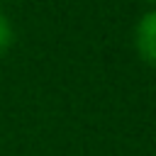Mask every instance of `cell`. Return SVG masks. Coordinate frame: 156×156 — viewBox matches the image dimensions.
Listing matches in <instances>:
<instances>
[{
	"label": "cell",
	"instance_id": "7a4b0ae2",
	"mask_svg": "<svg viewBox=\"0 0 156 156\" xmlns=\"http://www.w3.org/2000/svg\"><path fill=\"white\" fill-rule=\"evenodd\" d=\"M12 44V27L5 15H0V51H5Z\"/></svg>",
	"mask_w": 156,
	"mask_h": 156
},
{
	"label": "cell",
	"instance_id": "6da1fadb",
	"mask_svg": "<svg viewBox=\"0 0 156 156\" xmlns=\"http://www.w3.org/2000/svg\"><path fill=\"white\" fill-rule=\"evenodd\" d=\"M134 44H136L139 56L149 66L156 68V10L146 12L139 20V24L134 29Z\"/></svg>",
	"mask_w": 156,
	"mask_h": 156
},
{
	"label": "cell",
	"instance_id": "3957f363",
	"mask_svg": "<svg viewBox=\"0 0 156 156\" xmlns=\"http://www.w3.org/2000/svg\"><path fill=\"white\" fill-rule=\"evenodd\" d=\"M151 2H156V0H151Z\"/></svg>",
	"mask_w": 156,
	"mask_h": 156
}]
</instances>
